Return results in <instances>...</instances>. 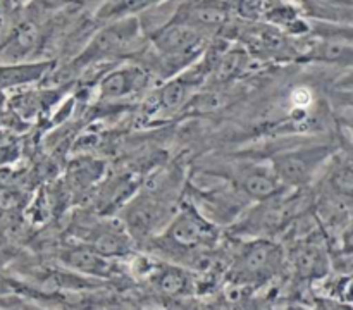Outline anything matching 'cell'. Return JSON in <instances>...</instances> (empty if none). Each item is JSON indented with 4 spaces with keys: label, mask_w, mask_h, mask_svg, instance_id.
Masks as SVG:
<instances>
[{
    "label": "cell",
    "mask_w": 353,
    "mask_h": 310,
    "mask_svg": "<svg viewBox=\"0 0 353 310\" xmlns=\"http://www.w3.org/2000/svg\"><path fill=\"white\" fill-rule=\"evenodd\" d=\"M150 40L159 55V62L168 68L169 72H178L186 68L205 50L203 31L178 21L162 24L152 33Z\"/></svg>",
    "instance_id": "obj_1"
},
{
    "label": "cell",
    "mask_w": 353,
    "mask_h": 310,
    "mask_svg": "<svg viewBox=\"0 0 353 310\" xmlns=\"http://www.w3.org/2000/svg\"><path fill=\"white\" fill-rule=\"evenodd\" d=\"M285 265L281 245L261 236L240 247L233 258L231 272L240 285L255 286L274 278Z\"/></svg>",
    "instance_id": "obj_2"
},
{
    "label": "cell",
    "mask_w": 353,
    "mask_h": 310,
    "mask_svg": "<svg viewBox=\"0 0 353 310\" xmlns=\"http://www.w3.org/2000/svg\"><path fill=\"white\" fill-rule=\"evenodd\" d=\"M219 229L216 223L203 216L193 202L183 203L164 227V240L178 250H202L217 243Z\"/></svg>",
    "instance_id": "obj_3"
},
{
    "label": "cell",
    "mask_w": 353,
    "mask_h": 310,
    "mask_svg": "<svg viewBox=\"0 0 353 310\" xmlns=\"http://www.w3.org/2000/svg\"><path fill=\"white\" fill-rule=\"evenodd\" d=\"M330 154L331 148L326 145L292 148L274 155L271 167L283 186L302 188L326 164Z\"/></svg>",
    "instance_id": "obj_4"
},
{
    "label": "cell",
    "mask_w": 353,
    "mask_h": 310,
    "mask_svg": "<svg viewBox=\"0 0 353 310\" xmlns=\"http://www.w3.org/2000/svg\"><path fill=\"white\" fill-rule=\"evenodd\" d=\"M138 37H140V23L134 16L110 21V24H107L93 37L88 47L76 59L74 64H79V68H83V65L93 64V62L121 55L128 48L133 47Z\"/></svg>",
    "instance_id": "obj_5"
},
{
    "label": "cell",
    "mask_w": 353,
    "mask_h": 310,
    "mask_svg": "<svg viewBox=\"0 0 353 310\" xmlns=\"http://www.w3.org/2000/svg\"><path fill=\"white\" fill-rule=\"evenodd\" d=\"M172 210L168 203L157 195H140L131 200L130 205L124 210V224L131 236L148 238L162 227V224H168L172 217Z\"/></svg>",
    "instance_id": "obj_6"
},
{
    "label": "cell",
    "mask_w": 353,
    "mask_h": 310,
    "mask_svg": "<svg viewBox=\"0 0 353 310\" xmlns=\"http://www.w3.org/2000/svg\"><path fill=\"white\" fill-rule=\"evenodd\" d=\"M150 83V74L141 65H123L112 69L102 78L99 85L103 100H119L140 93Z\"/></svg>",
    "instance_id": "obj_7"
},
{
    "label": "cell",
    "mask_w": 353,
    "mask_h": 310,
    "mask_svg": "<svg viewBox=\"0 0 353 310\" xmlns=\"http://www.w3.org/2000/svg\"><path fill=\"white\" fill-rule=\"evenodd\" d=\"M292 264L300 278L317 279L323 278L330 267L326 245L312 234L300 238L292 254Z\"/></svg>",
    "instance_id": "obj_8"
},
{
    "label": "cell",
    "mask_w": 353,
    "mask_h": 310,
    "mask_svg": "<svg viewBox=\"0 0 353 310\" xmlns=\"http://www.w3.org/2000/svg\"><path fill=\"white\" fill-rule=\"evenodd\" d=\"M228 9L219 0H192L178 7L171 21L190 24L196 30H212L226 23Z\"/></svg>",
    "instance_id": "obj_9"
},
{
    "label": "cell",
    "mask_w": 353,
    "mask_h": 310,
    "mask_svg": "<svg viewBox=\"0 0 353 310\" xmlns=\"http://www.w3.org/2000/svg\"><path fill=\"white\" fill-rule=\"evenodd\" d=\"M61 260L68 267L79 271L81 274L90 276H109L110 262L109 258L100 255L86 243H76L64 247L61 254Z\"/></svg>",
    "instance_id": "obj_10"
},
{
    "label": "cell",
    "mask_w": 353,
    "mask_h": 310,
    "mask_svg": "<svg viewBox=\"0 0 353 310\" xmlns=\"http://www.w3.org/2000/svg\"><path fill=\"white\" fill-rule=\"evenodd\" d=\"M310 59L321 62H336V64H347L352 62V41L350 34L341 38L340 34H327L312 48Z\"/></svg>",
    "instance_id": "obj_11"
},
{
    "label": "cell",
    "mask_w": 353,
    "mask_h": 310,
    "mask_svg": "<svg viewBox=\"0 0 353 310\" xmlns=\"http://www.w3.org/2000/svg\"><path fill=\"white\" fill-rule=\"evenodd\" d=\"M102 172L103 165L100 162L92 161V158H81V161H76L69 167L68 178L72 188L78 189V192H83L90 185H93L102 176Z\"/></svg>",
    "instance_id": "obj_12"
},
{
    "label": "cell",
    "mask_w": 353,
    "mask_h": 310,
    "mask_svg": "<svg viewBox=\"0 0 353 310\" xmlns=\"http://www.w3.org/2000/svg\"><path fill=\"white\" fill-rule=\"evenodd\" d=\"M159 2H162V0H109L99 10V19L116 21L121 17H130Z\"/></svg>",
    "instance_id": "obj_13"
},
{
    "label": "cell",
    "mask_w": 353,
    "mask_h": 310,
    "mask_svg": "<svg viewBox=\"0 0 353 310\" xmlns=\"http://www.w3.org/2000/svg\"><path fill=\"white\" fill-rule=\"evenodd\" d=\"M154 282L165 295H181L188 286V276L174 267H164L154 272Z\"/></svg>",
    "instance_id": "obj_14"
},
{
    "label": "cell",
    "mask_w": 353,
    "mask_h": 310,
    "mask_svg": "<svg viewBox=\"0 0 353 310\" xmlns=\"http://www.w3.org/2000/svg\"><path fill=\"white\" fill-rule=\"evenodd\" d=\"M6 291H10L9 286L3 285V281H0V293H6Z\"/></svg>",
    "instance_id": "obj_15"
}]
</instances>
